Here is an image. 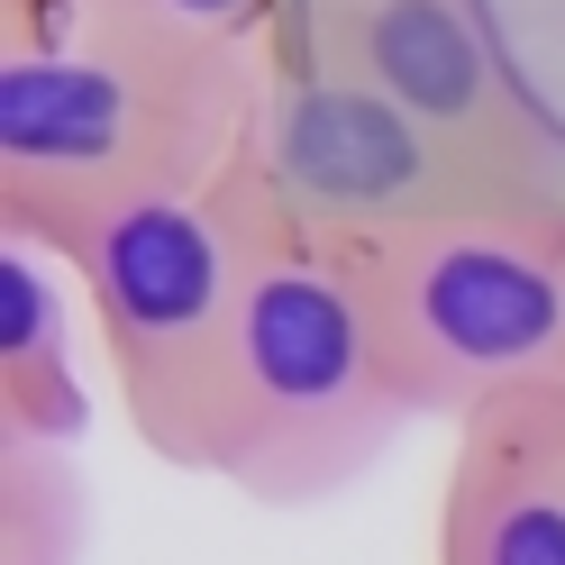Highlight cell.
<instances>
[{
	"mask_svg": "<svg viewBox=\"0 0 565 565\" xmlns=\"http://www.w3.org/2000/svg\"><path fill=\"white\" fill-rule=\"evenodd\" d=\"M256 173L282 210V228L310 246H365L402 228L492 220V210H565L556 183H529L520 164L429 128L402 100H383L347 74H320L301 55H274V46H265Z\"/></svg>",
	"mask_w": 565,
	"mask_h": 565,
	"instance_id": "obj_5",
	"label": "cell"
},
{
	"mask_svg": "<svg viewBox=\"0 0 565 565\" xmlns=\"http://www.w3.org/2000/svg\"><path fill=\"white\" fill-rule=\"evenodd\" d=\"M265 46L402 100L429 128L565 192V128L520 74L492 0H282Z\"/></svg>",
	"mask_w": 565,
	"mask_h": 565,
	"instance_id": "obj_6",
	"label": "cell"
},
{
	"mask_svg": "<svg viewBox=\"0 0 565 565\" xmlns=\"http://www.w3.org/2000/svg\"><path fill=\"white\" fill-rule=\"evenodd\" d=\"M402 429L411 411L393 393V365L374 347L356 282L310 237L282 228V246L246 292V329L220 383V411H210L201 475L265 511H310L365 483Z\"/></svg>",
	"mask_w": 565,
	"mask_h": 565,
	"instance_id": "obj_3",
	"label": "cell"
},
{
	"mask_svg": "<svg viewBox=\"0 0 565 565\" xmlns=\"http://www.w3.org/2000/svg\"><path fill=\"white\" fill-rule=\"evenodd\" d=\"M64 265L38 237L0 228V438L74 447L92 429V393L74 374V338H64Z\"/></svg>",
	"mask_w": 565,
	"mask_h": 565,
	"instance_id": "obj_8",
	"label": "cell"
},
{
	"mask_svg": "<svg viewBox=\"0 0 565 565\" xmlns=\"http://www.w3.org/2000/svg\"><path fill=\"white\" fill-rule=\"evenodd\" d=\"M438 565H565V374L456 429L438 475Z\"/></svg>",
	"mask_w": 565,
	"mask_h": 565,
	"instance_id": "obj_7",
	"label": "cell"
},
{
	"mask_svg": "<svg viewBox=\"0 0 565 565\" xmlns=\"http://www.w3.org/2000/svg\"><path fill=\"white\" fill-rule=\"evenodd\" d=\"M320 256L356 282L411 419L466 429L475 411L565 374V210H492Z\"/></svg>",
	"mask_w": 565,
	"mask_h": 565,
	"instance_id": "obj_4",
	"label": "cell"
},
{
	"mask_svg": "<svg viewBox=\"0 0 565 565\" xmlns=\"http://www.w3.org/2000/svg\"><path fill=\"white\" fill-rule=\"evenodd\" d=\"M92 483L74 447L0 438V565H83Z\"/></svg>",
	"mask_w": 565,
	"mask_h": 565,
	"instance_id": "obj_9",
	"label": "cell"
},
{
	"mask_svg": "<svg viewBox=\"0 0 565 565\" xmlns=\"http://www.w3.org/2000/svg\"><path fill=\"white\" fill-rule=\"evenodd\" d=\"M265 46L147 0H0V228L55 246L100 210L201 192L246 164Z\"/></svg>",
	"mask_w": 565,
	"mask_h": 565,
	"instance_id": "obj_1",
	"label": "cell"
},
{
	"mask_svg": "<svg viewBox=\"0 0 565 565\" xmlns=\"http://www.w3.org/2000/svg\"><path fill=\"white\" fill-rule=\"evenodd\" d=\"M274 246H282V210L256 173V147L220 183L100 210L46 246L83 282L128 438L173 475H201L210 456V411H220L246 292H256Z\"/></svg>",
	"mask_w": 565,
	"mask_h": 565,
	"instance_id": "obj_2",
	"label": "cell"
},
{
	"mask_svg": "<svg viewBox=\"0 0 565 565\" xmlns=\"http://www.w3.org/2000/svg\"><path fill=\"white\" fill-rule=\"evenodd\" d=\"M147 10L173 19V28H201V38H246V46H265L274 19H282V0H147Z\"/></svg>",
	"mask_w": 565,
	"mask_h": 565,
	"instance_id": "obj_10",
	"label": "cell"
}]
</instances>
